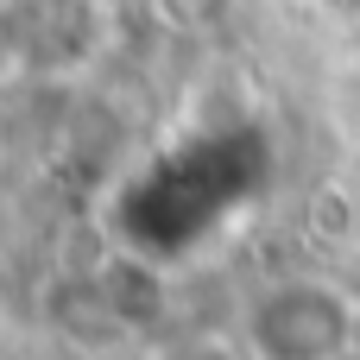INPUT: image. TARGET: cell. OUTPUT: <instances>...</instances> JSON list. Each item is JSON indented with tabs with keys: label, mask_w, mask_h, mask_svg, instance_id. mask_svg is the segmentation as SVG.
Returning a JSON list of instances; mask_svg holds the SVG:
<instances>
[{
	"label": "cell",
	"mask_w": 360,
	"mask_h": 360,
	"mask_svg": "<svg viewBox=\"0 0 360 360\" xmlns=\"http://www.w3.org/2000/svg\"><path fill=\"white\" fill-rule=\"evenodd\" d=\"M247 335L259 360H342L354 342V304L323 278H285L253 304Z\"/></svg>",
	"instance_id": "obj_1"
}]
</instances>
